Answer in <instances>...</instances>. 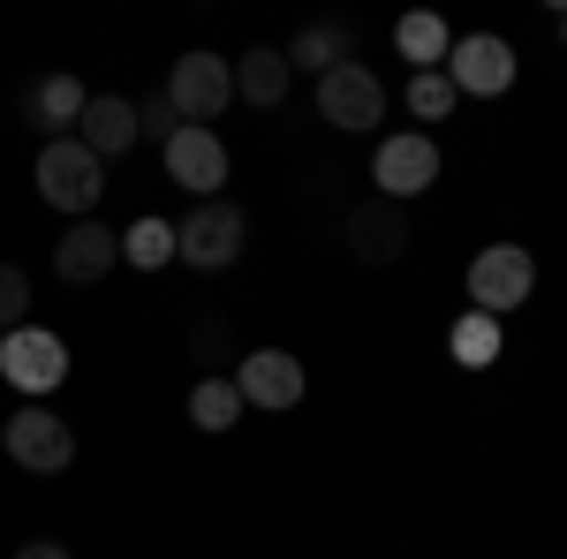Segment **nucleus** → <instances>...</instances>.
I'll use <instances>...</instances> for the list:
<instances>
[{"label":"nucleus","instance_id":"obj_1","mask_svg":"<svg viewBox=\"0 0 567 559\" xmlns=\"http://www.w3.org/2000/svg\"><path fill=\"white\" fill-rule=\"evenodd\" d=\"M167 106L189 130H213L219 114L235 106V61L227 53H182L175 69H167Z\"/></svg>","mask_w":567,"mask_h":559},{"label":"nucleus","instance_id":"obj_2","mask_svg":"<svg viewBox=\"0 0 567 559\" xmlns=\"http://www.w3.org/2000/svg\"><path fill=\"white\" fill-rule=\"evenodd\" d=\"M99 189H106V159H91V152L76 144V136H53V144L39 152V197L53 205V213L91 219Z\"/></svg>","mask_w":567,"mask_h":559},{"label":"nucleus","instance_id":"obj_3","mask_svg":"<svg viewBox=\"0 0 567 559\" xmlns=\"http://www.w3.org/2000/svg\"><path fill=\"white\" fill-rule=\"evenodd\" d=\"M529 288H537V258H529L523 242H492V250L470 258V310H484V318L523 310Z\"/></svg>","mask_w":567,"mask_h":559},{"label":"nucleus","instance_id":"obj_4","mask_svg":"<svg viewBox=\"0 0 567 559\" xmlns=\"http://www.w3.org/2000/svg\"><path fill=\"white\" fill-rule=\"evenodd\" d=\"M371 182H379V197L386 205H409V197H424L439 182V144L424 130H393L379 136V152H371Z\"/></svg>","mask_w":567,"mask_h":559},{"label":"nucleus","instance_id":"obj_5","mask_svg":"<svg viewBox=\"0 0 567 559\" xmlns=\"http://www.w3.org/2000/svg\"><path fill=\"white\" fill-rule=\"evenodd\" d=\"M175 258L182 265H197V272H227V265L243 258V242H250V219H243V205H197V213L175 227Z\"/></svg>","mask_w":567,"mask_h":559},{"label":"nucleus","instance_id":"obj_6","mask_svg":"<svg viewBox=\"0 0 567 559\" xmlns=\"http://www.w3.org/2000/svg\"><path fill=\"white\" fill-rule=\"evenodd\" d=\"M0 379L16 393H53L69 379V341L61 333H45V325H16V333H0Z\"/></svg>","mask_w":567,"mask_h":559},{"label":"nucleus","instance_id":"obj_7","mask_svg":"<svg viewBox=\"0 0 567 559\" xmlns=\"http://www.w3.org/2000/svg\"><path fill=\"white\" fill-rule=\"evenodd\" d=\"M235 393H243V408L280 416V408H296L310 393V371H303V355H288V348H250L235 363Z\"/></svg>","mask_w":567,"mask_h":559},{"label":"nucleus","instance_id":"obj_8","mask_svg":"<svg viewBox=\"0 0 567 559\" xmlns=\"http://www.w3.org/2000/svg\"><path fill=\"white\" fill-rule=\"evenodd\" d=\"M0 438H8V462H16V469H31V476H61L69 462H76V431L61 424L53 408H39V401H31V408H16Z\"/></svg>","mask_w":567,"mask_h":559},{"label":"nucleus","instance_id":"obj_9","mask_svg":"<svg viewBox=\"0 0 567 559\" xmlns=\"http://www.w3.org/2000/svg\"><path fill=\"white\" fill-rule=\"evenodd\" d=\"M318 122L333 130H379L386 122V84L363 69V61H341L318 76Z\"/></svg>","mask_w":567,"mask_h":559},{"label":"nucleus","instance_id":"obj_10","mask_svg":"<svg viewBox=\"0 0 567 559\" xmlns=\"http://www.w3.org/2000/svg\"><path fill=\"white\" fill-rule=\"evenodd\" d=\"M446 84H454V99H499V91L515 84V45L492 39V31L454 39V53H446Z\"/></svg>","mask_w":567,"mask_h":559},{"label":"nucleus","instance_id":"obj_11","mask_svg":"<svg viewBox=\"0 0 567 559\" xmlns=\"http://www.w3.org/2000/svg\"><path fill=\"white\" fill-rule=\"evenodd\" d=\"M159 159H167V182L197 189L205 205H213L219 182H227V144H219V130H189V122H182V130L159 144Z\"/></svg>","mask_w":567,"mask_h":559},{"label":"nucleus","instance_id":"obj_12","mask_svg":"<svg viewBox=\"0 0 567 559\" xmlns=\"http://www.w3.org/2000/svg\"><path fill=\"white\" fill-rule=\"evenodd\" d=\"M401 250H409V213H401V205L371 197V205H355V213H349V258L355 265L386 272V265H401Z\"/></svg>","mask_w":567,"mask_h":559},{"label":"nucleus","instance_id":"obj_13","mask_svg":"<svg viewBox=\"0 0 567 559\" xmlns=\"http://www.w3.org/2000/svg\"><path fill=\"white\" fill-rule=\"evenodd\" d=\"M114 265H122V235H114V227H99V219H76V227L53 242V272H61V280H76V288H99Z\"/></svg>","mask_w":567,"mask_h":559},{"label":"nucleus","instance_id":"obj_14","mask_svg":"<svg viewBox=\"0 0 567 559\" xmlns=\"http://www.w3.org/2000/svg\"><path fill=\"white\" fill-rule=\"evenodd\" d=\"M136 106L130 99H114V91H91V106H84V122H76V144H84L91 159H122L136 144Z\"/></svg>","mask_w":567,"mask_h":559},{"label":"nucleus","instance_id":"obj_15","mask_svg":"<svg viewBox=\"0 0 567 559\" xmlns=\"http://www.w3.org/2000/svg\"><path fill=\"white\" fill-rule=\"evenodd\" d=\"M288 84H296V69H288L280 45H250V53L235 61V99H250V106H265V114L288 99Z\"/></svg>","mask_w":567,"mask_h":559},{"label":"nucleus","instance_id":"obj_16","mask_svg":"<svg viewBox=\"0 0 567 559\" xmlns=\"http://www.w3.org/2000/svg\"><path fill=\"white\" fill-rule=\"evenodd\" d=\"M84 106H91V91L76 84V76H45V84L31 91V122L45 130V144H53V136H76Z\"/></svg>","mask_w":567,"mask_h":559},{"label":"nucleus","instance_id":"obj_17","mask_svg":"<svg viewBox=\"0 0 567 559\" xmlns=\"http://www.w3.org/2000/svg\"><path fill=\"white\" fill-rule=\"evenodd\" d=\"M393 45H401V61H416V76H432V69H446V53H454V31L439 23L432 8H416V15L393 23Z\"/></svg>","mask_w":567,"mask_h":559},{"label":"nucleus","instance_id":"obj_18","mask_svg":"<svg viewBox=\"0 0 567 559\" xmlns=\"http://www.w3.org/2000/svg\"><path fill=\"white\" fill-rule=\"evenodd\" d=\"M446 355H454L462 371H492V363H499V318L462 310V318L446 325Z\"/></svg>","mask_w":567,"mask_h":559},{"label":"nucleus","instance_id":"obj_19","mask_svg":"<svg viewBox=\"0 0 567 559\" xmlns=\"http://www.w3.org/2000/svg\"><path fill=\"white\" fill-rule=\"evenodd\" d=\"M341 61H355V31L349 23H310V31H296V45H288V69H341Z\"/></svg>","mask_w":567,"mask_h":559},{"label":"nucleus","instance_id":"obj_20","mask_svg":"<svg viewBox=\"0 0 567 559\" xmlns=\"http://www.w3.org/2000/svg\"><path fill=\"white\" fill-rule=\"evenodd\" d=\"M175 219H159V213H144L130 227V235H122V265H136V272H159V265H175Z\"/></svg>","mask_w":567,"mask_h":559},{"label":"nucleus","instance_id":"obj_21","mask_svg":"<svg viewBox=\"0 0 567 559\" xmlns=\"http://www.w3.org/2000/svg\"><path fill=\"white\" fill-rule=\"evenodd\" d=\"M189 424L197 431H235L243 424V393H235V379H197V386H189Z\"/></svg>","mask_w":567,"mask_h":559},{"label":"nucleus","instance_id":"obj_22","mask_svg":"<svg viewBox=\"0 0 567 559\" xmlns=\"http://www.w3.org/2000/svg\"><path fill=\"white\" fill-rule=\"evenodd\" d=\"M409 114H416V122H446V114H454V84H446V69L409 76Z\"/></svg>","mask_w":567,"mask_h":559},{"label":"nucleus","instance_id":"obj_23","mask_svg":"<svg viewBox=\"0 0 567 559\" xmlns=\"http://www.w3.org/2000/svg\"><path fill=\"white\" fill-rule=\"evenodd\" d=\"M31 325V272L23 265H0V333Z\"/></svg>","mask_w":567,"mask_h":559},{"label":"nucleus","instance_id":"obj_24","mask_svg":"<svg viewBox=\"0 0 567 559\" xmlns=\"http://www.w3.org/2000/svg\"><path fill=\"white\" fill-rule=\"evenodd\" d=\"M189 348H197L205 363H243V355L227 348V325H219V318H197V325H189Z\"/></svg>","mask_w":567,"mask_h":559},{"label":"nucleus","instance_id":"obj_25","mask_svg":"<svg viewBox=\"0 0 567 559\" xmlns=\"http://www.w3.org/2000/svg\"><path fill=\"white\" fill-rule=\"evenodd\" d=\"M136 130H144V136H159V144H167V136L182 130V114H175V106H167V91H159V99H144V106H136Z\"/></svg>","mask_w":567,"mask_h":559},{"label":"nucleus","instance_id":"obj_26","mask_svg":"<svg viewBox=\"0 0 567 559\" xmlns=\"http://www.w3.org/2000/svg\"><path fill=\"white\" fill-rule=\"evenodd\" d=\"M16 559H69V545H53V537H31V545H23Z\"/></svg>","mask_w":567,"mask_h":559},{"label":"nucleus","instance_id":"obj_27","mask_svg":"<svg viewBox=\"0 0 567 559\" xmlns=\"http://www.w3.org/2000/svg\"><path fill=\"white\" fill-rule=\"evenodd\" d=\"M560 39H567V8H560Z\"/></svg>","mask_w":567,"mask_h":559}]
</instances>
